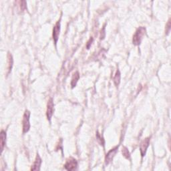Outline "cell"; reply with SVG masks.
Here are the masks:
<instances>
[{
    "label": "cell",
    "mask_w": 171,
    "mask_h": 171,
    "mask_svg": "<svg viewBox=\"0 0 171 171\" xmlns=\"http://www.w3.org/2000/svg\"><path fill=\"white\" fill-rule=\"evenodd\" d=\"M146 34V28L144 27H140L136 29L133 36L132 43L135 46H139L142 42L143 38Z\"/></svg>",
    "instance_id": "1"
},
{
    "label": "cell",
    "mask_w": 171,
    "mask_h": 171,
    "mask_svg": "<svg viewBox=\"0 0 171 171\" xmlns=\"http://www.w3.org/2000/svg\"><path fill=\"white\" fill-rule=\"evenodd\" d=\"M29 117H30V112L29 110H25L23 116L22 126H23V133H27L30 128V123H29Z\"/></svg>",
    "instance_id": "2"
},
{
    "label": "cell",
    "mask_w": 171,
    "mask_h": 171,
    "mask_svg": "<svg viewBox=\"0 0 171 171\" xmlns=\"http://www.w3.org/2000/svg\"><path fill=\"white\" fill-rule=\"evenodd\" d=\"M78 166V162L75 158H70L64 164V168L67 170H74Z\"/></svg>",
    "instance_id": "3"
},
{
    "label": "cell",
    "mask_w": 171,
    "mask_h": 171,
    "mask_svg": "<svg viewBox=\"0 0 171 171\" xmlns=\"http://www.w3.org/2000/svg\"><path fill=\"white\" fill-rule=\"evenodd\" d=\"M150 138H145L144 140H143L142 142H141L140 144V154L141 156L143 157L145 156L146 154L147 148L149 146V144H150Z\"/></svg>",
    "instance_id": "4"
},
{
    "label": "cell",
    "mask_w": 171,
    "mask_h": 171,
    "mask_svg": "<svg viewBox=\"0 0 171 171\" xmlns=\"http://www.w3.org/2000/svg\"><path fill=\"white\" fill-rule=\"evenodd\" d=\"M54 102H53V99L52 98H50V99L48 100V104H47V111H46L47 118H48L49 121L51 120L53 113H54Z\"/></svg>",
    "instance_id": "5"
},
{
    "label": "cell",
    "mask_w": 171,
    "mask_h": 171,
    "mask_svg": "<svg viewBox=\"0 0 171 171\" xmlns=\"http://www.w3.org/2000/svg\"><path fill=\"white\" fill-rule=\"evenodd\" d=\"M60 21H58L56 25H54V29H53V33L52 37L53 40L54 41L55 44L56 45L57 42H58L59 36H60Z\"/></svg>",
    "instance_id": "6"
},
{
    "label": "cell",
    "mask_w": 171,
    "mask_h": 171,
    "mask_svg": "<svg viewBox=\"0 0 171 171\" xmlns=\"http://www.w3.org/2000/svg\"><path fill=\"white\" fill-rule=\"evenodd\" d=\"M118 150V146H116L112 149H111L106 154V156L105 157V163L106 164H108L112 160L114 157L115 156Z\"/></svg>",
    "instance_id": "7"
},
{
    "label": "cell",
    "mask_w": 171,
    "mask_h": 171,
    "mask_svg": "<svg viewBox=\"0 0 171 171\" xmlns=\"http://www.w3.org/2000/svg\"><path fill=\"white\" fill-rule=\"evenodd\" d=\"M41 164H42V159H41L40 156H39V154H37V156L36 157V159H35L34 162L31 166V170H39L40 169V166Z\"/></svg>",
    "instance_id": "8"
},
{
    "label": "cell",
    "mask_w": 171,
    "mask_h": 171,
    "mask_svg": "<svg viewBox=\"0 0 171 171\" xmlns=\"http://www.w3.org/2000/svg\"><path fill=\"white\" fill-rule=\"evenodd\" d=\"M7 74H9V72H11V69H12L13 66V57L11 56L10 53L8 52L7 54Z\"/></svg>",
    "instance_id": "9"
},
{
    "label": "cell",
    "mask_w": 171,
    "mask_h": 171,
    "mask_svg": "<svg viewBox=\"0 0 171 171\" xmlns=\"http://www.w3.org/2000/svg\"><path fill=\"white\" fill-rule=\"evenodd\" d=\"M79 78H80L79 72H74V73L73 74V76H72V81H71V86H72V88H74L76 86V84H77Z\"/></svg>",
    "instance_id": "10"
},
{
    "label": "cell",
    "mask_w": 171,
    "mask_h": 171,
    "mask_svg": "<svg viewBox=\"0 0 171 171\" xmlns=\"http://www.w3.org/2000/svg\"><path fill=\"white\" fill-rule=\"evenodd\" d=\"M6 143V132L4 130L1 131V150L3 152V148Z\"/></svg>",
    "instance_id": "11"
},
{
    "label": "cell",
    "mask_w": 171,
    "mask_h": 171,
    "mask_svg": "<svg viewBox=\"0 0 171 171\" xmlns=\"http://www.w3.org/2000/svg\"><path fill=\"white\" fill-rule=\"evenodd\" d=\"M120 78H121V75H120V72L118 70H117L116 72L114 77V85L118 87L119 86L120 82Z\"/></svg>",
    "instance_id": "12"
},
{
    "label": "cell",
    "mask_w": 171,
    "mask_h": 171,
    "mask_svg": "<svg viewBox=\"0 0 171 171\" xmlns=\"http://www.w3.org/2000/svg\"><path fill=\"white\" fill-rule=\"evenodd\" d=\"M15 3H16L17 6L19 7L18 10L21 11V12L26 9V1H18Z\"/></svg>",
    "instance_id": "13"
},
{
    "label": "cell",
    "mask_w": 171,
    "mask_h": 171,
    "mask_svg": "<svg viewBox=\"0 0 171 171\" xmlns=\"http://www.w3.org/2000/svg\"><path fill=\"white\" fill-rule=\"evenodd\" d=\"M96 140H97L98 142L99 143L101 146H104V140L103 137L100 135V134L98 132V131L96 132Z\"/></svg>",
    "instance_id": "14"
},
{
    "label": "cell",
    "mask_w": 171,
    "mask_h": 171,
    "mask_svg": "<svg viewBox=\"0 0 171 171\" xmlns=\"http://www.w3.org/2000/svg\"><path fill=\"white\" fill-rule=\"evenodd\" d=\"M122 152L123 156L125 157L126 159H130V152L128 150L126 147L123 146L122 147Z\"/></svg>",
    "instance_id": "15"
},
{
    "label": "cell",
    "mask_w": 171,
    "mask_h": 171,
    "mask_svg": "<svg viewBox=\"0 0 171 171\" xmlns=\"http://www.w3.org/2000/svg\"><path fill=\"white\" fill-rule=\"evenodd\" d=\"M166 34H168V33L170 32V19L168 21V23H167V24L166 25Z\"/></svg>",
    "instance_id": "16"
}]
</instances>
